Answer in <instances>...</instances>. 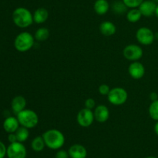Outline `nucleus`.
<instances>
[{"mask_svg": "<svg viewBox=\"0 0 158 158\" xmlns=\"http://www.w3.org/2000/svg\"><path fill=\"white\" fill-rule=\"evenodd\" d=\"M42 136L45 141L46 147L51 150H60L65 143L64 135L60 130L56 129H50L46 130Z\"/></svg>", "mask_w": 158, "mask_h": 158, "instance_id": "obj_1", "label": "nucleus"}, {"mask_svg": "<svg viewBox=\"0 0 158 158\" xmlns=\"http://www.w3.org/2000/svg\"><path fill=\"white\" fill-rule=\"evenodd\" d=\"M12 21L19 28H27L33 23V15L24 7L16 8L12 12Z\"/></svg>", "mask_w": 158, "mask_h": 158, "instance_id": "obj_2", "label": "nucleus"}, {"mask_svg": "<svg viewBox=\"0 0 158 158\" xmlns=\"http://www.w3.org/2000/svg\"><path fill=\"white\" fill-rule=\"evenodd\" d=\"M35 44V38L29 32H22L14 40V46L19 52H26L32 49Z\"/></svg>", "mask_w": 158, "mask_h": 158, "instance_id": "obj_3", "label": "nucleus"}, {"mask_svg": "<svg viewBox=\"0 0 158 158\" xmlns=\"http://www.w3.org/2000/svg\"><path fill=\"white\" fill-rule=\"evenodd\" d=\"M16 117L21 126H24L29 129L38 125L39 116L37 113L32 109L25 108L16 115Z\"/></svg>", "mask_w": 158, "mask_h": 158, "instance_id": "obj_4", "label": "nucleus"}, {"mask_svg": "<svg viewBox=\"0 0 158 158\" xmlns=\"http://www.w3.org/2000/svg\"><path fill=\"white\" fill-rule=\"evenodd\" d=\"M128 93L124 88L117 87L111 88L109 94H107V99L110 103L114 105H122L127 101Z\"/></svg>", "mask_w": 158, "mask_h": 158, "instance_id": "obj_5", "label": "nucleus"}, {"mask_svg": "<svg viewBox=\"0 0 158 158\" xmlns=\"http://www.w3.org/2000/svg\"><path fill=\"white\" fill-rule=\"evenodd\" d=\"M27 150L23 143L15 142L10 143L7 147L6 156L8 158H26Z\"/></svg>", "mask_w": 158, "mask_h": 158, "instance_id": "obj_6", "label": "nucleus"}, {"mask_svg": "<svg viewBox=\"0 0 158 158\" xmlns=\"http://www.w3.org/2000/svg\"><path fill=\"white\" fill-rule=\"evenodd\" d=\"M136 38L140 44L144 46L152 44L155 40L154 33L153 32L152 29L146 26L140 27L137 29L136 33Z\"/></svg>", "mask_w": 158, "mask_h": 158, "instance_id": "obj_7", "label": "nucleus"}, {"mask_svg": "<svg viewBox=\"0 0 158 158\" xmlns=\"http://www.w3.org/2000/svg\"><path fill=\"white\" fill-rule=\"evenodd\" d=\"M123 54L125 58L131 61H138L143 57V49L139 45L129 44L124 47Z\"/></svg>", "mask_w": 158, "mask_h": 158, "instance_id": "obj_8", "label": "nucleus"}, {"mask_svg": "<svg viewBox=\"0 0 158 158\" xmlns=\"http://www.w3.org/2000/svg\"><path fill=\"white\" fill-rule=\"evenodd\" d=\"M95 119L94 112L89 108H83L80 110L77 116V121L82 127H89L94 123Z\"/></svg>", "mask_w": 158, "mask_h": 158, "instance_id": "obj_9", "label": "nucleus"}, {"mask_svg": "<svg viewBox=\"0 0 158 158\" xmlns=\"http://www.w3.org/2000/svg\"><path fill=\"white\" fill-rule=\"evenodd\" d=\"M128 72L131 77L134 79H140L145 74V68L142 63L139 61H134L129 65Z\"/></svg>", "mask_w": 158, "mask_h": 158, "instance_id": "obj_10", "label": "nucleus"}, {"mask_svg": "<svg viewBox=\"0 0 158 158\" xmlns=\"http://www.w3.org/2000/svg\"><path fill=\"white\" fill-rule=\"evenodd\" d=\"M94 113L95 120L100 123L106 122L110 118L109 108L104 105H99L98 106L96 107Z\"/></svg>", "mask_w": 158, "mask_h": 158, "instance_id": "obj_11", "label": "nucleus"}, {"mask_svg": "<svg viewBox=\"0 0 158 158\" xmlns=\"http://www.w3.org/2000/svg\"><path fill=\"white\" fill-rule=\"evenodd\" d=\"M69 158H86L87 150L81 144H73L68 150Z\"/></svg>", "mask_w": 158, "mask_h": 158, "instance_id": "obj_12", "label": "nucleus"}, {"mask_svg": "<svg viewBox=\"0 0 158 158\" xmlns=\"http://www.w3.org/2000/svg\"><path fill=\"white\" fill-rule=\"evenodd\" d=\"M156 7H157V4L154 1L147 0V1H143L140 4L138 9L140 11V12H141L142 15L146 17H150L154 15Z\"/></svg>", "mask_w": 158, "mask_h": 158, "instance_id": "obj_13", "label": "nucleus"}, {"mask_svg": "<svg viewBox=\"0 0 158 158\" xmlns=\"http://www.w3.org/2000/svg\"><path fill=\"white\" fill-rule=\"evenodd\" d=\"M19 122L17 117L8 116L3 122V129L8 133H14L19 128Z\"/></svg>", "mask_w": 158, "mask_h": 158, "instance_id": "obj_14", "label": "nucleus"}, {"mask_svg": "<svg viewBox=\"0 0 158 158\" xmlns=\"http://www.w3.org/2000/svg\"><path fill=\"white\" fill-rule=\"evenodd\" d=\"M26 100L23 96L17 95L12 99L11 102V107L12 110L15 115L19 113L23 110L26 108Z\"/></svg>", "mask_w": 158, "mask_h": 158, "instance_id": "obj_15", "label": "nucleus"}, {"mask_svg": "<svg viewBox=\"0 0 158 158\" xmlns=\"http://www.w3.org/2000/svg\"><path fill=\"white\" fill-rule=\"evenodd\" d=\"M100 33L103 36L106 37H110L114 35L117 32V27L115 24L110 21H103L102 22L100 26Z\"/></svg>", "mask_w": 158, "mask_h": 158, "instance_id": "obj_16", "label": "nucleus"}, {"mask_svg": "<svg viewBox=\"0 0 158 158\" xmlns=\"http://www.w3.org/2000/svg\"><path fill=\"white\" fill-rule=\"evenodd\" d=\"M49 18V12L45 8H39L33 13V21L37 24L45 23Z\"/></svg>", "mask_w": 158, "mask_h": 158, "instance_id": "obj_17", "label": "nucleus"}, {"mask_svg": "<svg viewBox=\"0 0 158 158\" xmlns=\"http://www.w3.org/2000/svg\"><path fill=\"white\" fill-rule=\"evenodd\" d=\"M110 4L107 0H97L94 3V10L98 15H104L109 11Z\"/></svg>", "mask_w": 158, "mask_h": 158, "instance_id": "obj_18", "label": "nucleus"}, {"mask_svg": "<svg viewBox=\"0 0 158 158\" xmlns=\"http://www.w3.org/2000/svg\"><path fill=\"white\" fill-rule=\"evenodd\" d=\"M46 143L42 136H37L31 142V148L35 152H41L44 150Z\"/></svg>", "mask_w": 158, "mask_h": 158, "instance_id": "obj_19", "label": "nucleus"}, {"mask_svg": "<svg viewBox=\"0 0 158 158\" xmlns=\"http://www.w3.org/2000/svg\"><path fill=\"white\" fill-rule=\"evenodd\" d=\"M49 37V31L46 27H40L35 31L34 38L39 42L46 41Z\"/></svg>", "mask_w": 158, "mask_h": 158, "instance_id": "obj_20", "label": "nucleus"}, {"mask_svg": "<svg viewBox=\"0 0 158 158\" xmlns=\"http://www.w3.org/2000/svg\"><path fill=\"white\" fill-rule=\"evenodd\" d=\"M141 12L139 10V9H137V8L131 9V10H129L127 12V20L130 23H137V22H138L141 19Z\"/></svg>", "mask_w": 158, "mask_h": 158, "instance_id": "obj_21", "label": "nucleus"}, {"mask_svg": "<svg viewBox=\"0 0 158 158\" xmlns=\"http://www.w3.org/2000/svg\"><path fill=\"white\" fill-rule=\"evenodd\" d=\"M15 133L18 142L24 143L29 139V129L26 128V127L19 126V128L16 130V132Z\"/></svg>", "mask_w": 158, "mask_h": 158, "instance_id": "obj_22", "label": "nucleus"}, {"mask_svg": "<svg viewBox=\"0 0 158 158\" xmlns=\"http://www.w3.org/2000/svg\"><path fill=\"white\" fill-rule=\"evenodd\" d=\"M148 112H149L151 119L155 121H158V100L151 102L149 106Z\"/></svg>", "mask_w": 158, "mask_h": 158, "instance_id": "obj_23", "label": "nucleus"}, {"mask_svg": "<svg viewBox=\"0 0 158 158\" xmlns=\"http://www.w3.org/2000/svg\"><path fill=\"white\" fill-rule=\"evenodd\" d=\"M113 11L117 14H123L126 12L127 7L126 5L123 3V1H117L113 4L112 6Z\"/></svg>", "mask_w": 158, "mask_h": 158, "instance_id": "obj_24", "label": "nucleus"}, {"mask_svg": "<svg viewBox=\"0 0 158 158\" xmlns=\"http://www.w3.org/2000/svg\"><path fill=\"white\" fill-rule=\"evenodd\" d=\"M123 2L127 8L134 9V8L139 7L143 0H123Z\"/></svg>", "mask_w": 158, "mask_h": 158, "instance_id": "obj_25", "label": "nucleus"}, {"mask_svg": "<svg viewBox=\"0 0 158 158\" xmlns=\"http://www.w3.org/2000/svg\"><path fill=\"white\" fill-rule=\"evenodd\" d=\"M98 90L100 94H102V95H107L109 94L110 91V88L106 84H102V85H100Z\"/></svg>", "mask_w": 158, "mask_h": 158, "instance_id": "obj_26", "label": "nucleus"}, {"mask_svg": "<svg viewBox=\"0 0 158 158\" xmlns=\"http://www.w3.org/2000/svg\"><path fill=\"white\" fill-rule=\"evenodd\" d=\"M55 158H69V153H68V151H66V150L60 149V150H58V151L56 153Z\"/></svg>", "mask_w": 158, "mask_h": 158, "instance_id": "obj_27", "label": "nucleus"}, {"mask_svg": "<svg viewBox=\"0 0 158 158\" xmlns=\"http://www.w3.org/2000/svg\"><path fill=\"white\" fill-rule=\"evenodd\" d=\"M95 105L96 102L94 99H92V98H88V99L85 101V108L92 110L93 108L95 107Z\"/></svg>", "mask_w": 158, "mask_h": 158, "instance_id": "obj_28", "label": "nucleus"}, {"mask_svg": "<svg viewBox=\"0 0 158 158\" xmlns=\"http://www.w3.org/2000/svg\"><path fill=\"white\" fill-rule=\"evenodd\" d=\"M7 147L2 141H0V158H4L6 156Z\"/></svg>", "mask_w": 158, "mask_h": 158, "instance_id": "obj_29", "label": "nucleus"}, {"mask_svg": "<svg viewBox=\"0 0 158 158\" xmlns=\"http://www.w3.org/2000/svg\"><path fill=\"white\" fill-rule=\"evenodd\" d=\"M8 140L10 143H12L17 142V138L16 136H15V133H9V136H8Z\"/></svg>", "mask_w": 158, "mask_h": 158, "instance_id": "obj_30", "label": "nucleus"}, {"mask_svg": "<svg viewBox=\"0 0 158 158\" xmlns=\"http://www.w3.org/2000/svg\"><path fill=\"white\" fill-rule=\"evenodd\" d=\"M150 99H151V100L152 102L158 100V94L157 92H155V91H153V92H151L150 94Z\"/></svg>", "mask_w": 158, "mask_h": 158, "instance_id": "obj_31", "label": "nucleus"}, {"mask_svg": "<svg viewBox=\"0 0 158 158\" xmlns=\"http://www.w3.org/2000/svg\"><path fill=\"white\" fill-rule=\"evenodd\" d=\"M154 133L157 134V136H158V121H157V122H156L155 125H154Z\"/></svg>", "mask_w": 158, "mask_h": 158, "instance_id": "obj_32", "label": "nucleus"}, {"mask_svg": "<svg viewBox=\"0 0 158 158\" xmlns=\"http://www.w3.org/2000/svg\"><path fill=\"white\" fill-rule=\"evenodd\" d=\"M154 15H155L158 18V5H157V7H156V10H155V13H154Z\"/></svg>", "mask_w": 158, "mask_h": 158, "instance_id": "obj_33", "label": "nucleus"}, {"mask_svg": "<svg viewBox=\"0 0 158 158\" xmlns=\"http://www.w3.org/2000/svg\"><path fill=\"white\" fill-rule=\"evenodd\" d=\"M154 37H155L156 40H158V32L156 33H154Z\"/></svg>", "mask_w": 158, "mask_h": 158, "instance_id": "obj_34", "label": "nucleus"}, {"mask_svg": "<svg viewBox=\"0 0 158 158\" xmlns=\"http://www.w3.org/2000/svg\"><path fill=\"white\" fill-rule=\"evenodd\" d=\"M145 158H157L156 156H147V157Z\"/></svg>", "mask_w": 158, "mask_h": 158, "instance_id": "obj_35", "label": "nucleus"}, {"mask_svg": "<svg viewBox=\"0 0 158 158\" xmlns=\"http://www.w3.org/2000/svg\"><path fill=\"white\" fill-rule=\"evenodd\" d=\"M156 1H157V2H158V0H156Z\"/></svg>", "mask_w": 158, "mask_h": 158, "instance_id": "obj_36", "label": "nucleus"}]
</instances>
